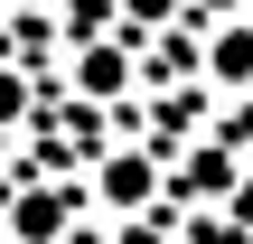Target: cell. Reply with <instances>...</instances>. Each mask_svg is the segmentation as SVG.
<instances>
[{
	"label": "cell",
	"mask_w": 253,
	"mask_h": 244,
	"mask_svg": "<svg viewBox=\"0 0 253 244\" xmlns=\"http://www.w3.org/2000/svg\"><path fill=\"white\" fill-rule=\"evenodd\" d=\"M84 197H94V216H150V207H169V150H160V141H113V150H94Z\"/></svg>",
	"instance_id": "cell-1"
},
{
	"label": "cell",
	"mask_w": 253,
	"mask_h": 244,
	"mask_svg": "<svg viewBox=\"0 0 253 244\" xmlns=\"http://www.w3.org/2000/svg\"><path fill=\"white\" fill-rule=\"evenodd\" d=\"M47 28H56L66 47H103V38H131V28H122V0H56V9H47Z\"/></svg>",
	"instance_id": "cell-6"
},
{
	"label": "cell",
	"mask_w": 253,
	"mask_h": 244,
	"mask_svg": "<svg viewBox=\"0 0 253 244\" xmlns=\"http://www.w3.org/2000/svg\"><path fill=\"white\" fill-rule=\"evenodd\" d=\"M9 9H19V19H47V9H56V0H9Z\"/></svg>",
	"instance_id": "cell-10"
},
{
	"label": "cell",
	"mask_w": 253,
	"mask_h": 244,
	"mask_svg": "<svg viewBox=\"0 0 253 244\" xmlns=\"http://www.w3.org/2000/svg\"><path fill=\"white\" fill-rule=\"evenodd\" d=\"M28 113H38V85H28V66H19V56H0V141H9Z\"/></svg>",
	"instance_id": "cell-7"
},
{
	"label": "cell",
	"mask_w": 253,
	"mask_h": 244,
	"mask_svg": "<svg viewBox=\"0 0 253 244\" xmlns=\"http://www.w3.org/2000/svg\"><path fill=\"white\" fill-rule=\"evenodd\" d=\"M197 75H207L216 94H253V9H235V19H216V28H207Z\"/></svg>",
	"instance_id": "cell-5"
},
{
	"label": "cell",
	"mask_w": 253,
	"mask_h": 244,
	"mask_svg": "<svg viewBox=\"0 0 253 244\" xmlns=\"http://www.w3.org/2000/svg\"><path fill=\"white\" fill-rule=\"evenodd\" d=\"M235 9H244V0H188V19H197V28H216V19H235Z\"/></svg>",
	"instance_id": "cell-9"
},
{
	"label": "cell",
	"mask_w": 253,
	"mask_h": 244,
	"mask_svg": "<svg viewBox=\"0 0 253 244\" xmlns=\"http://www.w3.org/2000/svg\"><path fill=\"white\" fill-rule=\"evenodd\" d=\"M84 216H94V197L75 179H19L0 197V244H75Z\"/></svg>",
	"instance_id": "cell-2"
},
{
	"label": "cell",
	"mask_w": 253,
	"mask_h": 244,
	"mask_svg": "<svg viewBox=\"0 0 253 244\" xmlns=\"http://www.w3.org/2000/svg\"><path fill=\"white\" fill-rule=\"evenodd\" d=\"M122 28L131 38H169V28H188V0H122Z\"/></svg>",
	"instance_id": "cell-8"
},
{
	"label": "cell",
	"mask_w": 253,
	"mask_h": 244,
	"mask_svg": "<svg viewBox=\"0 0 253 244\" xmlns=\"http://www.w3.org/2000/svg\"><path fill=\"white\" fill-rule=\"evenodd\" d=\"M66 85H75V113H113L131 103L150 75H141V38H103V47H66Z\"/></svg>",
	"instance_id": "cell-4"
},
{
	"label": "cell",
	"mask_w": 253,
	"mask_h": 244,
	"mask_svg": "<svg viewBox=\"0 0 253 244\" xmlns=\"http://www.w3.org/2000/svg\"><path fill=\"white\" fill-rule=\"evenodd\" d=\"M244 179H253V160L225 132H197L169 150V207H225V197H244Z\"/></svg>",
	"instance_id": "cell-3"
}]
</instances>
